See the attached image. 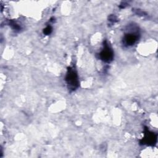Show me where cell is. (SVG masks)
<instances>
[{
  "instance_id": "6da1fadb",
  "label": "cell",
  "mask_w": 158,
  "mask_h": 158,
  "mask_svg": "<svg viewBox=\"0 0 158 158\" xmlns=\"http://www.w3.org/2000/svg\"><path fill=\"white\" fill-rule=\"evenodd\" d=\"M66 80L69 87L73 89L77 88L78 85V80L76 72L73 70L70 69L67 73L66 77Z\"/></svg>"
},
{
  "instance_id": "7a4b0ae2",
  "label": "cell",
  "mask_w": 158,
  "mask_h": 158,
  "mask_svg": "<svg viewBox=\"0 0 158 158\" xmlns=\"http://www.w3.org/2000/svg\"><path fill=\"white\" fill-rule=\"evenodd\" d=\"M101 59L105 62H108L112 60V59L113 57V53L109 46H106V47L104 48V49H103V51L101 53Z\"/></svg>"
},
{
  "instance_id": "3957f363",
  "label": "cell",
  "mask_w": 158,
  "mask_h": 158,
  "mask_svg": "<svg viewBox=\"0 0 158 158\" xmlns=\"http://www.w3.org/2000/svg\"><path fill=\"white\" fill-rule=\"evenodd\" d=\"M138 39V35L135 33H128L125 36V42L127 45L133 44Z\"/></svg>"
},
{
  "instance_id": "277c9868",
  "label": "cell",
  "mask_w": 158,
  "mask_h": 158,
  "mask_svg": "<svg viewBox=\"0 0 158 158\" xmlns=\"http://www.w3.org/2000/svg\"><path fill=\"white\" fill-rule=\"evenodd\" d=\"M146 142L148 143H154V141L156 139V137H155L154 136V134L152 133H148V135H147L146 136Z\"/></svg>"
},
{
  "instance_id": "5b68a950",
  "label": "cell",
  "mask_w": 158,
  "mask_h": 158,
  "mask_svg": "<svg viewBox=\"0 0 158 158\" xmlns=\"http://www.w3.org/2000/svg\"><path fill=\"white\" fill-rule=\"evenodd\" d=\"M51 30H52L51 27L50 26H48V27H47L45 28V30H44V33H45L46 34L48 35V34H49V33H51Z\"/></svg>"
}]
</instances>
